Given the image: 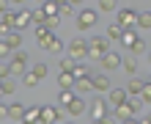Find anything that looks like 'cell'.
<instances>
[{
  "label": "cell",
  "instance_id": "cell-1",
  "mask_svg": "<svg viewBox=\"0 0 151 124\" xmlns=\"http://www.w3.org/2000/svg\"><path fill=\"white\" fill-rule=\"evenodd\" d=\"M96 22H99V11H93V8H83V11H77V30L80 33L96 28Z\"/></svg>",
  "mask_w": 151,
  "mask_h": 124
},
{
  "label": "cell",
  "instance_id": "cell-2",
  "mask_svg": "<svg viewBox=\"0 0 151 124\" xmlns=\"http://www.w3.org/2000/svg\"><path fill=\"white\" fill-rule=\"evenodd\" d=\"M8 66H11V77L25 75V69H28V52H25V50L11 52V58H8Z\"/></svg>",
  "mask_w": 151,
  "mask_h": 124
},
{
  "label": "cell",
  "instance_id": "cell-3",
  "mask_svg": "<svg viewBox=\"0 0 151 124\" xmlns=\"http://www.w3.org/2000/svg\"><path fill=\"white\" fill-rule=\"evenodd\" d=\"M107 52H110V50H107V39H104V36H93L91 41H88V58L102 61Z\"/></svg>",
  "mask_w": 151,
  "mask_h": 124
},
{
  "label": "cell",
  "instance_id": "cell-4",
  "mask_svg": "<svg viewBox=\"0 0 151 124\" xmlns=\"http://www.w3.org/2000/svg\"><path fill=\"white\" fill-rule=\"evenodd\" d=\"M69 58H74L77 64H83V61L88 58V41H85L83 36L72 39V44H69Z\"/></svg>",
  "mask_w": 151,
  "mask_h": 124
},
{
  "label": "cell",
  "instance_id": "cell-5",
  "mask_svg": "<svg viewBox=\"0 0 151 124\" xmlns=\"http://www.w3.org/2000/svg\"><path fill=\"white\" fill-rule=\"evenodd\" d=\"M137 17H140L137 8H121V11H118V20H115V22H118L124 30H132V28L137 25Z\"/></svg>",
  "mask_w": 151,
  "mask_h": 124
},
{
  "label": "cell",
  "instance_id": "cell-6",
  "mask_svg": "<svg viewBox=\"0 0 151 124\" xmlns=\"http://www.w3.org/2000/svg\"><path fill=\"white\" fill-rule=\"evenodd\" d=\"M88 113H91V121L93 119H104L110 116V108H107V99H102V96H96V99L88 105Z\"/></svg>",
  "mask_w": 151,
  "mask_h": 124
},
{
  "label": "cell",
  "instance_id": "cell-7",
  "mask_svg": "<svg viewBox=\"0 0 151 124\" xmlns=\"http://www.w3.org/2000/svg\"><path fill=\"white\" fill-rule=\"evenodd\" d=\"M63 119V110L55 105H41V124H58Z\"/></svg>",
  "mask_w": 151,
  "mask_h": 124
},
{
  "label": "cell",
  "instance_id": "cell-8",
  "mask_svg": "<svg viewBox=\"0 0 151 124\" xmlns=\"http://www.w3.org/2000/svg\"><path fill=\"white\" fill-rule=\"evenodd\" d=\"M52 41H55V33H52L50 28H44V25H39V28H36V44H39V50H50Z\"/></svg>",
  "mask_w": 151,
  "mask_h": 124
},
{
  "label": "cell",
  "instance_id": "cell-9",
  "mask_svg": "<svg viewBox=\"0 0 151 124\" xmlns=\"http://www.w3.org/2000/svg\"><path fill=\"white\" fill-rule=\"evenodd\" d=\"M99 64H102V72H107V75H110V72H115V69H118V66L124 64V58L118 55V52H113V50H110L107 55H104V58L99 61Z\"/></svg>",
  "mask_w": 151,
  "mask_h": 124
},
{
  "label": "cell",
  "instance_id": "cell-10",
  "mask_svg": "<svg viewBox=\"0 0 151 124\" xmlns=\"http://www.w3.org/2000/svg\"><path fill=\"white\" fill-rule=\"evenodd\" d=\"M11 30H17V14L6 11L3 17H0V33H3V39H6V36H8Z\"/></svg>",
  "mask_w": 151,
  "mask_h": 124
},
{
  "label": "cell",
  "instance_id": "cell-11",
  "mask_svg": "<svg viewBox=\"0 0 151 124\" xmlns=\"http://www.w3.org/2000/svg\"><path fill=\"white\" fill-rule=\"evenodd\" d=\"M127 99H129L127 88H110V91H107V102L113 105V108H118V105H124Z\"/></svg>",
  "mask_w": 151,
  "mask_h": 124
},
{
  "label": "cell",
  "instance_id": "cell-12",
  "mask_svg": "<svg viewBox=\"0 0 151 124\" xmlns=\"http://www.w3.org/2000/svg\"><path fill=\"white\" fill-rule=\"evenodd\" d=\"M91 86H93V91H99V94H104V91H110V77H107V72H102V75H93L91 77Z\"/></svg>",
  "mask_w": 151,
  "mask_h": 124
},
{
  "label": "cell",
  "instance_id": "cell-13",
  "mask_svg": "<svg viewBox=\"0 0 151 124\" xmlns=\"http://www.w3.org/2000/svg\"><path fill=\"white\" fill-rule=\"evenodd\" d=\"M33 25V11H28V8H19L17 11V30H25Z\"/></svg>",
  "mask_w": 151,
  "mask_h": 124
},
{
  "label": "cell",
  "instance_id": "cell-14",
  "mask_svg": "<svg viewBox=\"0 0 151 124\" xmlns=\"http://www.w3.org/2000/svg\"><path fill=\"white\" fill-rule=\"evenodd\" d=\"M85 110H88V102L83 99V96H74V102L66 108V113H69V116H74V119H77V116H83Z\"/></svg>",
  "mask_w": 151,
  "mask_h": 124
},
{
  "label": "cell",
  "instance_id": "cell-15",
  "mask_svg": "<svg viewBox=\"0 0 151 124\" xmlns=\"http://www.w3.org/2000/svg\"><path fill=\"white\" fill-rule=\"evenodd\" d=\"M8 119L17 121V124H22V119H25V105L22 102H11V105H8Z\"/></svg>",
  "mask_w": 151,
  "mask_h": 124
},
{
  "label": "cell",
  "instance_id": "cell-16",
  "mask_svg": "<svg viewBox=\"0 0 151 124\" xmlns=\"http://www.w3.org/2000/svg\"><path fill=\"white\" fill-rule=\"evenodd\" d=\"M22 124H41V108L33 105V108H25V119Z\"/></svg>",
  "mask_w": 151,
  "mask_h": 124
},
{
  "label": "cell",
  "instance_id": "cell-17",
  "mask_svg": "<svg viewBox=\"0 0 151 124\" xmlns=\"http://www.w3.org/2000/svg\"><path fill=\"white\" fill-rule=\"evenodd\" d=\"M22 30H11V33H8V36H6V44H8V47H11V52H17V50H19L22 47Z\"/></svg>",
  "mask_w": 151,
  "mask_h": 124
},
{
  "label": "cell",
  "instance_id": "cell-18",
  "mask_svg": "<svg viewBox=\"0 0 151 124\" xmlns=\"http://www.w3.org/2000/svg\"><path fill=\"white\" fill-rule=\"evenodd\" d=\"M74 75L72 72H60L58 75V88H60V91H69V88H74Z\"/></svg>",
  "mask_w": 151,
  "mask_h": 124
},
{
  "label": "cell",
  "instance_id": "cell-19",
  "mask_svg": "<svg viewBox=\"0 0 151 124\" xmlns=\"http://www.w3.org/2000/svg\"><path fill=\"white\" fill-rule=\"evenodd\" d=\"M113 116L118 119V121H127V119H132V116H135V113H132L129 102H124V105H118V108H113Z\"/></svg>",
  "mask_w": 151,
  "mask_h": 124
},
{
  "label": "cell",
  "instance_id": "cell-20",
  "mask_svg": "<svg viewBox=\"0 0 151 124\" xmlns=\"http://www.w3.org/2000/svg\"><path fill=\"white\" fill-rule=\"evenodd\" d=\"M74 96H77V94H74V88H69V91H60V94H58V108H60V110L69 108V105L74 102Z\"/></svg>",
  "mask_w": 151,
  "mask_h": 124
},
{
  "label": "cell",
  "instance_id": "cell-21",
  "mask_svg": "<svg viewBox=\"0 0 151 124\" xmlns=\"http://www.w3.org/2000/svg\"><path fill=\"white\" fill-rule=\"evenodd\" d=\"M121 36H124V28H121L118 22H115V25H110V28H107V33H104V39H107V41H121Z\"/></svg>",
  "mask_w": 151,
  "mask_h": 124
},
{
  "label": "cell",
  "instance_id": "cell-22",
  "mask_svg": "<svg viewBox=\"0 0 151 124\" xmlns=\"http://www.w3.org/2000/svg\"><path fill=\"white\" fill-rule=\"evenodd\" d=\"M88 91H93L91 77H85V80H77V83H74V94H77V96H85Z\"/></svg>",
  "mask_w": 151,
  "mask_h": 124
},
{
  "label": "cell",
  "instance_id": "cell-23",
  "mask_svg": "<svg viewBox=\"0 0 151 124\" xmlns=\"http://www.w3.org/2000/svg\"><path fill=\"white\" fill-rule=\"evenodd\" d=\"M143 86H146V80H137V77H132V80H129V86H127V94H129V96H140Z\"/></svg>",
  "mask_w": 151,
  "mask_h": 124
},
{
  "label": "cell",
  "instance_id": "cell-24",
  "mask_svg": "<svg viewBox=\"0 0 151 124\" xmlns=\"http://www.w3.org/2000/svg\"><path fill=\"white\" fill-rule=\"evenodd\" d=\"M121 69L127 72L129 77H135L137 75V61H135V55H129V58H124V64H121Z\"/></svg>",
  "mask_w": 151,
  "mask_h": 124
},
{
  "label": "cell",
  "instance_id": "cell-25",
  "mask_svg": "<svg viewBox=\"0 0 151 124\" xmlns=\"http://www.w3.org/2000/svg\"><path fill=\"white\" fill-rule=\"evenodd\" d=\"M137 41V33H135V28H132V30H124V36H121V47H127V50H132V44H135Z\"/></svg>",
  "mask_w": 151,
  "mask_h": 124
},
{
  "label": "cell",
  "instance_id": "cell-26",
  "mask_svg": "<svg viewBox=\"0 0 151 124\" xmlns=\"http://www.w3.org/2000/svg\"><path fill=\"white\" fill-rule=\"evenodd\" d=\"M0 91H3V96H11L17 91V80L14 77H8V80H0Z\"/></svg>",
  "mask_w": 151,
  "mask_h": 124
},
{
  "label": "cell",
  "instance_id": "cell-27",
  "mask_svg": "<svg viewBox=\"0 0 151 124\" xmlns=\"http://www.w3.org/2000/svg\"><path fill=\"white\" fill-rule=\"evenodd\" d=\"M146 50H148V47H146V39H143V36H137V41L132 44V50H129V55H135V58H137V55H143Z\"/></svg>",
  "mask_w": 151,
  "mask_h": 124
},
{
  "label": "cell",
  "instance_id": "cell-28",
  "mask_svg": "<svg viewBox=\"0 0 151 124\" xmlns=\"http://www.w3.org/2000/svg\"><path fill=\"white\" fill-rule=\"evenodd\" d=\"M72 75H74V80H85V77H91V72H88V66H85V64H74Z\"/></svg>",
  "mask_w": 151,
  "mask_h": 124
},
{
  "label": "cell",
  "instance_id": "cell-29",
  "mask_svg": "<svg viewBox=\"0 0 151 124\" xmlns=\"http://www.w3.org/2000/svg\"><path fill=\"white\" fill-rule=\"evenodd\" d=\"M137 28H140V30H151V11H140V17H137Z\"/></svg>",
  "mask_w": 151,
  "mask_h": 124
},
{
  "label": "cell",
  "instance_id": "cell-30",
  "mask_svg": "<svg viewBox=\"0 0 151 124\" xmlns=\"http://www.w3.org/2000/svg\"><path fill=\"white\" fill-rule=\"evenodd\" d=\"M39 80H41V77H39V75H33V72H25V75H22L25 88H36V86H39Z\"/></svg>",
  "mask_w": 151,
  "mask_h": 124
},
{
  "label": "cell",
  "instance_id": "cell-31",
  "mask_svg": "<svg viewBox=\"0 0 151 124\" xmlns=\"http://www.w3.org/2000/svg\"><path fill=\"white\" fill-rule=\"evenodd\" d=\"M41 11L47 14V17H52V14H58V11H60V6L55 3V0H47V3H41Z\"/></svg>",
  "mask_w": 151,
  "mask_h": 124
},
{
  "label": "cell",
  "instance_id": "cell-32",
  "mask_svg": "<svg viewBox=\"0 0 151 124\" xmlns=\"http://www.w3.org/2000/svg\"><path fill=\"white\" fill-rule=\"evenodd\" d=\"M74 64H77L74 58H58V69H60V72H72Z\"/></svg>",
  "mask_w": 151,
  "mask_h": 124
},
{
  "label": "cell",
  "instance_id": "cell-33",
  "mask_svg": "<svg viewBox=\"0 0 151 124\" xmlns=\"http://www.w3.org/2000/svg\"><path fill=\"white\" fill-rule=\"evenodd\" d=\"M115 8H118V0H99V11H115Z\"/></svg>",
  "mask_w": 151,
  "mask_h": 124
},
{
  "label": "cell",
  "instance_id": "cell-34",
  "mask_svg": "<svg viewBox=\"0 0 151 124\" xmlns=\"http://www.w3.org/2000/svg\"><path fill=\"white\" fill-rule=\"evenodd\" d=\"M60 22H63V20H60V17L58 14H52V17H47V22H44V28H50L52 33H55V28H58V25Z\"/></svg>",
  "mask_w": 151,
  "mask_h": 124
},
{
  "label": "cell",
  "instance_id": "cell-35",
  "mask_svg": "<svg viewBox=\"0 0 151 124\" xmlns=\"http://www.w3.org/2000/svg\"><path fill=\"white\" fill-rule=\"evenodd\" d=\"M47 52H52V55H60V52H63V41L55 36V41L50 44V50H47Z\"/></svg>",
  "mask_w": 151,
  "mask_h": 124
},
{
  "label": "cell",
  "instance_id": "cell-36",
  "mask_svg": "<svg viewBox=\"0 0 151 124\" xmlns=\"http://www.w3.org/2000/svg\"><path fill=\"white\" fill-rule=\"evenodd\" d=\"M30 72H33V75H39V77H41V80H44V77H47V64H44V61H39V64H36V66H33V69H30Z\"/></svg>",
  "mask_w": 151,
  "mask_h": 124
},
{
  "label": "cell",
  "instance_id": "cell-37",
  "mask_svg": "<svg viewBox=\"0 0 151 124\" xmlns=\"http://www.w3.org/2000/svg\"><path fill=\"white\" fill-rule=\"evenodd\" d=\"M44 22H47V14H44L41 8H39V11H33V25L39 28V25H44Z\"/></svg>",
  "mask_w": 151,
  "mask_h": 124
},
{
  "label": "cell",
  "instance_id": "cell-38",
  "mask_svg": "<svg viewBox=\"0 0 151 124\" xmlns=\"http://www.w3.org/2000/svg\"><path fill=\"white\" fill-rule=\"evenodd\" d=\"M140 99H143V102H151V80H146L143 91H140Z\"/></svg>",
  "mask_w": 151,
  "mask_h": 124
},
{
  "label": "cell",
  "instance_id": "cell-39",
  "mask_svg": "<svg viewBox=\"0 0 151 124\" xmlns=\"http://www.w3.org/2000/svg\"><path fill=\"white\" fill-rule=\"evenodd\" d=\"M72 14H74V6H69V3H66V6H60V11H58L60 20H63V17H72ZM74 17H77V14H74Z\"/></svg>",
  "mask_w": 151,
  "mask_h": 124
},
{
  "label": "cell",
  "instance_id": "cell-40",
  "mask_svg": "<svg viewBox=\"0 0 151 124\" xmlns=\"http://www.w3.org/2000/svg\"><path fill=\"white\" fill-rule=\"evenodd\" d=\"M0 58H11V47L6 44V39H0Z\"/></svg>",
  "mask_w": 151,
  "mask_h": 124
},
{
  "label": "cell",
  "instance_id": "cell-41",
  "mask_svg": "<svg viewBox=\"0 0 151 124\" xmlns=\"http://www.w3.org/2000/svg\"><path fill=\"white\" fill-rule=\"evenodd\" d=\"M11 77V66L8 64H0V80H8Z\"/></svg>",
  "mask_w": 151,
  "mask_h": 124
},
{
  "label": "cell",
  "instance_id": "cell-42",
  "mask_svg": "<svg viewBox=\"0 0 151 124\" xmlns=\"http://www.w3.org/2000/svg\"><path fill=\"white\" fill-rule=\"evenodd\" d=\"M91 124H113V116H104V119H93Z\"/></svg>",
  "mask_w": 151,
  "mask_h": 124
},
{
  "label": "cell",
  "instance_id": "cell-43",
  "mask_svg": "<svg viewBox=\"0 0 151 124\" xmlns=\"http://www.w3.org/2000/svg\"><path fill=\"white\" fill-rule=\"evenodd\" d=\"M8 6H11V3H8V0H0V17H3V14L8 11Z\"/></svg>",
  "mask_w": 151,
  "mask_h": 124
},
{
  "label": "cell",
  "instance_id": "cell-44",
  "mask_svg": "<svg viewBox=\"0 0 151 124\" xmlns=\"http://www.w3.org/2000/svg\"><path fill=\"white\" fill-rule=\"evenodd\" d=\"M8 119V105H0V121Z\"/></svg>",
  "mask_w": 151,
  "mask_h": 124
},
{
  "label": "cell",
  "instance_id": "cell-45",
  "mask_svg": "<svg viewBox=\"0 0 151 124\" xmlns=\"http://www.w3.org/2000/svg\"><path fill=\"white\" fill-rule=\"evenodd\" d=\"M83 3H85V0H69V6H74V8H77V6H83Z\"/></svg>",
  "mask_w": 151,
  "mask_h": 124
},
{
  "label": "cell",
  "instance_id": "cell-46",
  "mask_svg": "<svg viewBox=\"0 0 151 124\" xmlns=\"http://www.w3.org/2000/svg\"><path fill=\"white\" fill-rule=\"evenodd\" d=\"M121 124H140V121H137L135 116H132V119H127V121H121Z\"/></svg>",
  "mask_w": 151,
  "mask_h": 124
},
{
  "label": "cell",
  "instance_id": "cell-47",
  "mask_svg": "<svg viewBox=\"0 0 151 124\" xmlns=\"http://www.w3.org/2000/svg\"><path fill=\"white\" fill-rule=\"evenodd\" d=\"M140 124H151V113H148V116H146L143 121H140Z\"/></svg>",
  "mask_w": 151,
  "mask_h": 124
},
{
  "label": "cell",
  "instance_id": "cell-48",
  "mask_svg": "<svg viewBox=\"0 0 151 124\" xmlns=\"http://www.w3.org/2000/svg\"><path fill=\"white\" fill-rule=\"evenodd\" d=\"M8 3H14V6H22V3H25V0H8Z\"/></svg>",
  "mask_w": 151,
  "mask_h": 124
},
{
  "label": "cell",
  "instance_id": "cell-49",
  "mask_svg": "<svg viewBox=\"0 0 151 124\" xmlns=\"http://www.w3.org/2000/svg\"><path fill=\"white\" fill-rule=\"evenodd\" d=\"M55 3H58V6H66V3H69V0H55Z\"/></svg>",
  "mask_w": 151,
  "mask_h": 124
},
{
  "label": "cell",
  "instance_id": "cell-50",
  "mask_svg": "<svg viewBox=\"0 0 151 124\" xmlns=\"http://www.w3.org/2000/svg\"><path fill=\"white\" fill-rule=\"evenodd\" d=\"M58 124H74V121H58Z\"/></svg>",
  "mask_w": 151,
  "mask_h": 124
},
{
  "label": "cell",
  "instance_id": "cell-51",
  "mask_svg": "<svg viewBox=\"0 0 151 124\" xmlns=\"http://www.w3.org/2000/svg\"><path fill=\"white\" fill-rule=\"evenodd\" d=\"M36 3H47V0H36Z\"/></svg>",
  "mask_w": 151,
  "mask_h": 124
},
{
  "label": "cell",
  "instance_id": "cell-52",
  "mask_svg": "<svg viewBox=\"0 0 151 124\" xmlns=\"http://www.w3.org/2000/svg\"><path fill=\"white\" fill-rule=\"evenodd\" d=\"M148 64H151V52H148Z\"/></svg>",
  "mask_w": 151,
  "mask_h": 124
}]
</instances>
